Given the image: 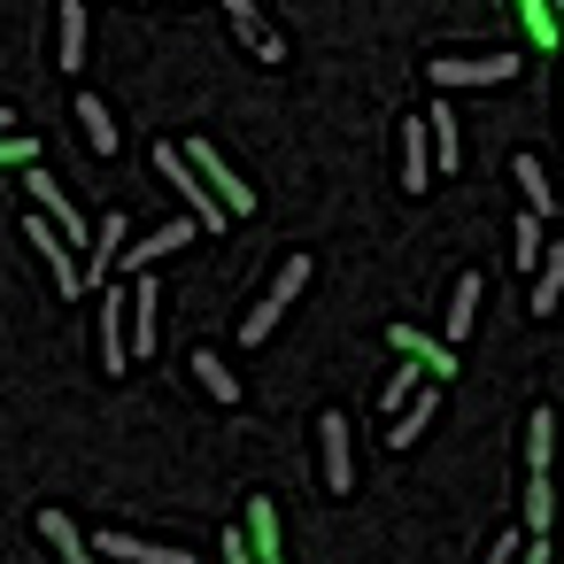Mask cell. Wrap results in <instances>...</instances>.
Returning a JSON list of instances; mask_svg holds the SVG:
<instances>
[{
	"label": "cell",
	"mask_w": 564,
	"mask_h": 564,
	"mask_svg": "<svg viewBox=\"0 0 564 564\" xmlns=\"http://www.w3.org/2000/svg\"><path fill=\"white\" fill-rule=\"evenodd\" d=\"M155 178H163V186H171V194H178V202L194 209V225H225V202H217V194H209V178H202V171L186 163V148L155 140Z\"/></svg>",
	"instance_id": "obj_1"
},
{
	"label": "cell",
	"mask_w": 564,
	"mask_h": 564,
	"mask_svg": "<svg viewBox=\"0 0 564 564\" xmlns=\"http://www.w3.org/2000/svg\"><path fill=\"white\" fill-rule=\"evenodd\" d=\"M302 286H310V256H286V263H279V279H271V294L240 317V340H248V348H263V340L279 333V317L294 310V294H302Z\"/></svg>",
	"instance_id": "obj_2"
},
{
	"label": "cell",
	"mask_w": 564,
	"mask_h": 564,
	"mask_svg": "<svg viewBox=\"0 0 564 564\" xmlns=\"http://www.w3.org/2000/svg\"><path fill=\"white\" fill-rule=\"evenodd\" d=\"M317 464H325V495H356V433H348V410H317Z\"/></svg>",
	"instance_id": "obj_3"
},
{
	"label": "cell",
	"mask_w": 564,
	"mask_h": 564,
	"mask_svg": "<svg viewBox=\"0 0 564 564\" xmlns=\"http://www.w3.org/2000/svg\"><path fill=\"white\" fill-rule=\"evenodd\" d=\"M24 240L40 248V263H47V279H55V294H63V302H78V294H86V263L70 256V240H63V232H55V225H47L40 209L24 217Z\"/></svg>",
	"instance_id": "obj_4"
},
{
	"label": "cell",
	"mask_w": 564,
	"mask_h": 564,
	"mask_svg": "<svg viewBox=\"0 0 564 564\" xmlns=\"http://www.w3.org/2000/svg\"><path fill=\"white\" fill-rule=\"evenodd\" d=\"M425 78H433L441 94H448V86H502V78H518V55H433Z\"/></svg>",
	"instance_id": "obj_5"
},
{
	"label": "cell",
	"mask_w": 564,
	"mask_h": 564,
	"mask_svg": "<svg viewBox=\"0 0 564 564\" xmlns=\"http://www.w3.org/2000/svg\"><path fill=\"white\" fill-rule=\"evenodd\" d=\"M101 364H109V379L117 371H132V286H101Z\"/></svg>",
	"instance_id": "obj_6"
},
{
	"label": "cell",
	"mask_w": 564,
	"mask_h": 564,
	"mask_svg": "<svg viewBox=\"0 0 564 564\" xmlns=\"http://www.w3.org/2000/svg\"><path fill=\"white\" fill-rule=\"evenodd\" d=\"M186 163H194V171L209 178V194L225 202V217H248V209H256V194H248V186L232 178V163H225V155H217L209 140H186Z\"/></svg>",
	"instance_id": "obj_7"
},
{
	"label": "cell",
	"mask_w": 564,
	"mask_h": 564,
	"mask_svg": "<svg viewBox=\"0 0 564 564\" xmlns=\"http://www.w3.org/2000/svg\"><path fill=\"white\" fill-rule=\"evenodd\" d=\"M94 556H101V564H194L186 549L140 541V533H124V525H101V533H94Z\"/></svg>",
	"instance_id": "obj_8"
},
{
	"label": "cell",
	"mask_w": 564,
	"mask_h": 564,
	"mask_svg": "<svg viewBox=\"0 0 564 564\" xmlns=\"http://www.w3.org/2000/svg\"><path fill=\"white\" fill-rule=\"evenodd\" d=\"M124 240H132V225H124V209H109V217L94 225V256H86V286H109V279H117V263H124Z\"/></svg>",
	"instance_id": "obj_9"
},
{
	"label": "cell",
	"mask_w": 564,
	"mask_h": 564,
	"mask_svg": "<svg viewBox=\"0 0 564 564\" xmlns=\"http://www.w3.org/2000/svg\"><path fill=\"white\" fill-rule=\"evenodd\" d=\"M194 232H202V225H194V217H171V225H163V232H148V240H132V248H124V271H132V279H148V271H155V263H163V256H171V248H186V240H194Z\"/></svg>",
	"instance_id": "obj_10"
},
{
	"label": "cell",
	"mask_w": 564,
	"mask_h": 564,
	"mask_svg": "<svg viewBox=\"0 0 564 564\" xmlns=\"http://www.w3.org/2000/svg\"><path fill=\"white\" fill-rule=\"evenodd\" d=\"M441 171H433V132H425V117H402V186L410 194H425Z\"/></svg>",
	"instance_id": "obj_11"
},
{
	"label": "cell",
	"mask_w": 564,
	"mask_h": 564,
	"mask_svg": "<svg viewBox=\"0 0 564 564\" xmlns=\"http://www.w3.org/2000/svg\"><path fill=\"white\" fill-rule=\"evenodd\" d=\"M387 340H394V348H402L410 364H425V379H433V387H441V379L456 371V348H448V340H433V333H417V325H394Z\"/></svg>",
	"instance_id": "obj_12"
},
{
	"label": "cell",
	"mask_w": 564,
	"mask_h": 564,
	"mask_svg": "<svg viewBox=\"0 0 564 564\" xmlns=\"http://www.w3.org/2000/svg\"><path fill=\"white\" fill-rule=\"evenodd\" d=\"M510 178H518V194H525V209H533V217H556V202H564V194L549 186V171H541V155H533V148H518V155H510Z\"/></svg>",
	"instance_id": "obj_13"
},
{
	"label": "cell",
	"mask_w": 564,
	"mask_h": 564,
	"mask_svg": "<svg viewBox=\"0 0 564 564\" xmlns=\"http://www.w3.org/2000/svg\"><path fill=\"white\" fill-rule=\"evenodd\" d=\"M479 302H487V279H479V271H464V279H456V294H448V325H441V340H448V348H456V340H471Z\"/></svg>",
	"instance_id": "obj_14"
},
{
	"label": "cell",
	"mask_w": 564,
	"mask_h": 564,
	"mask_svg": "<svg viewBox=\"0 0 564 564\" xmlns=\"http://www.w3.org/2000/svg\"><path fill=\"white\" fill-rule=\"evenodd\" d=\"M225 9H232V32L248 40V55H256V63H286V40L256 17V0H225Z\"/></svg>",
	"instance_id": "obj_15"
},
{
	"label": "cell",
	"mask_w": 564,
	"mask_h": 564,
	"mask_svg": "<svg viewBox=\"0 0 564 564\" xmlns=\"http://www.w3.org/2000/svg\"><path fill=\"white\" fill-rule=\"evenodd\" d=\"M40 541H47L63 564H101V556H94V541L70 525V510H40Z\"/></svg>",
	"instance_id": "obj_16"
},
{
	"label": "cell",
	"mask_w": 564,
	"mask_h": 564,
	"mask_svg": "<svg viewBox=\"0 0 564 564\" xmlns=\"http://www.w3.org/2000/svg\"><path fill=\"white\" fill-rule=\"evenodd\" d=\"M78 124H86V148H94V155H117V148H124V124L109 117L101 94H78Z\"/></svg>",
	"instance_id": "obj_17"
},
{
	"label": "cell",
	"mask_w": 564,
	"mask_h": 564,
	"mask_svg": "<svg viewBox=\"0 0 564 564\" xmlns=\"http://www.w3.org/2000/svg\"><path fill=\"white\" fill-rule=\"evenodd\" d=\"M240 525H248V549H256V564H286V549H279V510H271L263 495L248 502V518H240Z\"/></svg>",
	"instance_id": "obj_18"
},
{
	"label": "cell",
	"mask_w": 564,
	"mask_h": 564,
	"mask_svg": "<svg viewBox=\"0 0 564 564\" xmlns=\"http://www.w3.org/2000/svg\"><path fill=\"white\" fill-rule=\"evenodd\" d=\"M186 364H194V379H202V394H217V402H240V371H232V364H225L217 348H194Z\"/></svg>",
	"instance_id": "obj_19"
},
{
	"label": "cell",
	"mask_w": 564,
	"mask_h": 564,
	"mask_svg": "<svg viewBox=\"0 0 564 564\" xmlns=\"http://www.w3.org/2000/svg\"><path fill=\"white\" fill-rule=\"evenodd\" d=\"M549 456H556V410L541 402V410L525 417V471H533V479H549Z\"/></svg>",
	"instance_id": "obj_20"
},
{
	"label": "cell",
	"mask_w": 564,
	"mask_h": 564,
	"mask_svg": "<svg viewBox=\"0 0 564 564\" xmlns=\"http://www.w3.org/2000/svg\"><path fill=\"white\" fill-rule=\"evenodd\" d=\"M556 302H564V240H549V256L533 271V317H556Z\"/></svg>",
	"instance_id": "obj_21"
},
{
	"label": "cell",
	"mask_w": 564,
	"mask_h": 564,
	"mask_svg": "<svg viewBox=\"0 0 564 564\" xmlns=\"http://www.w3.org/2000/svg\"><path fill=\"white\" fill-rule=\"evenodd\" d=\"M55 63L63 70L86 63V9H78V0H63V17H55Z\"/></svg>",
	"instance_id": "obj_22"
},
{
	"label": "cell",
	"mask_w": 564,
	"mask_h": 564,
	"mask_svg": "<svg viewBox=\"0 0 564 564\" xmlns=\"http://www.w3.org/2000/svg\"><path fill=\"white\" fill-rule=\"evenodd\" d=\"M433 410H441V387H417V402H410V410H402V417L387 425V441H394V448H410V441H417V433L433 425Z\"/></svg>",
	"instance_id": "obj_23"
},
{
	"label": "cell",
	"mask_w": 564,
	"mask_h": 564,
	"mask_svg": "<svg viewBox=\"0 0 564 564\" xmlns=\"http://www.w3.org/2000/svg\"><path fill=\"white\" fill-rule=\"evenodd\" d=\"M425 132H433V171L456 163V109L448 101H425Z\"/></svg>",
	"instance_id": "obj_24"
},
{
	"label": "cell",
	"mask_w": 564,
	"mask_h": 564,
	"mask_svg": "<svg viewBox=\"0 0 564 564\" xmlns=\"http://www.w3.org/2000/svg\"><path fill=\"white\" fill-rule=\"evenodd\" d=\"M549 525H556V487L549 479H525V533L549 541Z\"/></svg>",
	"instance_id": "obj_25"
},
{
	"label": "cell",
	"mask_w": 564,
	"mask_h": 564,
	"mask_svg": "<svg viewBox=\"0 0 564 564\" xmlns=\"http://www.w3.org/2000/svg\"><path fill=\"white\" fill-rule=\"evenodd\" d=\"M510 256H518L525 271H541V256H549V240H541V217H533V209L518 217V240H510Z\"/></svg>",
	"instance_id": "obj_26"
},
{
	"label": "cell",
	"mask_w": 564,
	"mask_h": 564,
	"mask_svg": "<svg viewBox=\"0 0 564 564\" xmlns=\"http://www.w3.org/2000/svg\"><path fill=\"white\" fill-rule=\"evenodd\" d=\"M32 163H40L32 132H0V171H32Z\"/></svg>",
	"instance_id": "obj_27"
},
{
	"label": "cell",
	"mask_w": 564,
	"mask_h": 564,
	"mask_svg": "<svg viewBox=\"0 0 564 564\" xmlns=\"http://www.w3.org/2000/svg\"><path fill=\"white\" fill-rule=\"evenodd\" d=\"M525 541H533V533H495V541L479 549V564H518V556H525Z\"/></svg>",
	"instance_id": "obj_28"
},
{
	"label": "cell",
	"mask_w": 564,
	"mask_h": 564,
	"mask_svg": "<svg viewBox=\"0 0 564 564\" xmlns=\"http://www.w3.org/2000/svg\"><path fill=\"white\" fill-rule=\"evenodd\" d=\"M225 564H256V549H248V525H232V533H225Z\"/></svg>",
	"instance_id": "obj_29"
},
{
	"label": "cell",
	"mask_w": 564,
	"mask_h": 564,
	"mask_svg": "<svg viewBox=\"0 0 564 564\" xmlns=\"http://www.w3.org/2000/svg\"><path fill=\"white\" fill-rule=\"evenodd\" d=\"M518 564H549V541H525V556Z\"/></svg>",
	"instance_id": "obj_30"
},
{
	"label": "cell",
	"mask_w": 564,
	"mask_h": 564,
	"mask_svg": "<svg viewBox=\"0 0 564 564\" xmlns=\"http://www.w3.org/2000/svg\"><path fill=\"white\" fill-rule=\"evenodd\" d=\"M556 40H564V0H556Z\"/></svg>",
	"instance_id": "obj_31"
},
{
	"label": "cell",
	"mask_w": 564,
	"mask_h": 564,
	"mask_svg": "<svg viewBox=\"0 0 564 564\" xmlns=\"http://www.w3.org/2000/svg\"><path fill=\"white\" fill-rule=\"evenodd\" d=\"M556 101H564V78H556Z\"/></svg>",
	"instance_id": "obj_32"
},
{
	"label": "cell",
	"mask_w": 564,
	"mask_h": 564,
	"mask_svg": "<svg viewBox=\"0 0 564 564\" xmlns=\"http://www.w3.org/2000/svg\"><path fill=\"white\" fill-rule=\"evenodd\" d=\"M556 225H564V202H556Z\"/></svg>",
	"instance_id": "obj_33"
}]
</instances>
